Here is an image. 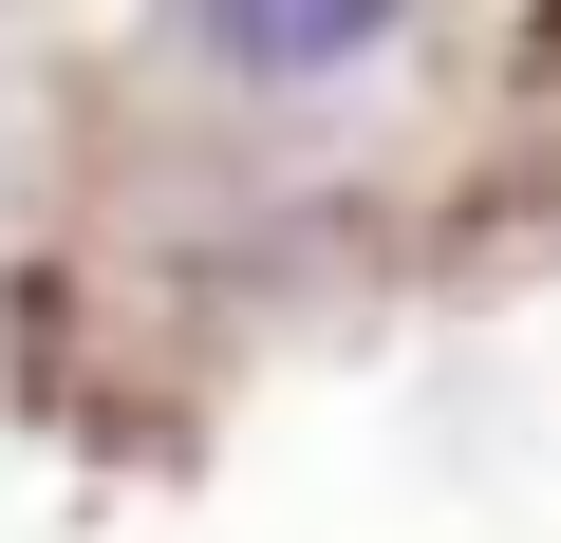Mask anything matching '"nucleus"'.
Returning <instances> with one entry per match:
<instances>
[{"label":"nucleus","mask_w":561,"mask_h":543,"mask_svg":"<svg viewBox=\"0 0 561 543\" xmlns=\"http://www.w3.org/2000/svg\"><path fill=\"white\" fill-rule=\"evenodd\" d=\"M206 38L243 76H319V57H375L393 38V0H206Z\"/></svg>","instance_id":"f257e3e1"}]
</instances>
